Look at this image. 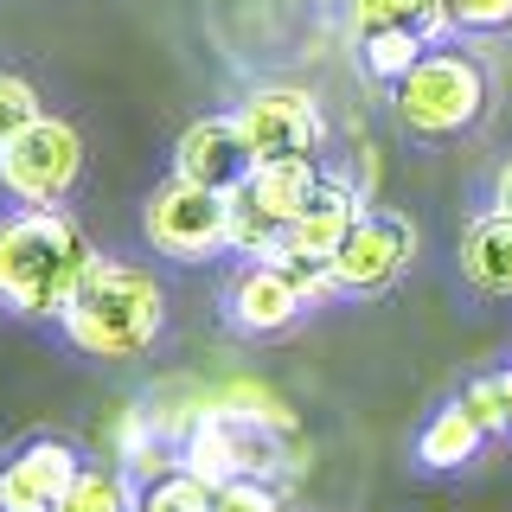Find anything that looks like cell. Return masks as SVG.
I'll use <instances>...</instances> for the list:
<instances>
[{
  "mask_svg": "<svg viewBox=\"0 0 512 512\" xmlns=\"http://www.w3.org/2000/svg\"><path fill=\"white\" fill-rule=\"evenodd\" d=\"M90 263L96 250L64 205H13L0 218V308L13 320H58Z\"/></svg>",
  "mask_w": 512,
  "mask_h": 512,
  "instance_id": "cell-1",
  "label": "cell"
},
{
  "mask_svg": "<svg viewBox=\"0 0 512 512\" xmlns=\"http://www.w3.org/2000/svg\"><path fill=\"white\" fill-rule=\"evenodd\" d=\"M461 276H468L480 295L512 301V212H480L468 231H461Z\"/></svg>",
  "mask_w": 512,
  "mask_h": 512,
  "instance_id": "cell-12",
  "label": "cell"
},
{
  "mask_svg": "<svg viewBox=\"0 0 512 512\" xmlns=\"http://www.w3.org/2000/svg\"><path fill=\"white\" fill-rule=\"evenodd\" d=\"M212 512H282V493H276V480L237 474L224 487H212Z\"/></svg>",
  "mask_w": 512,
  "mask_h": 512,
  "instance_id": "cell-21",
  "label": "cell"
},
{
  "mask_svg": "<svg viewBox=\"0 0 512 512\" xmlns=\"http://www.w3.org/2000/svg\"><path fill=\"white\" fill-rule=\"evenodd\" d=\"M224 314H231L237 333H256V340H269V333H288L301 314H308V301H301V288L288 282L282 263H269V256H256L231 276L224 288Z\"/></svg>",
  "mask_w": 512,
  "mask_h": 512,
  "instance_id": "cell-9",
  "label": "cell"
},
{
  "mask_svg": "<svg viewBox=\"0 0 512 512\" xmlns=\"http://www.w3.org/2000/svg\"><path fill=\"white\" fill-rule=\"evenodd\" d=\"M448 26L455 32H500L512 26V0H442Z\"/></svg>",
  "mask_w": 512,
  "mask_h": 512,
  "instance_id": "cell-23",
  "label": "cell"
},
{
  "mask_svg": "<svg viewBox=\"0 0 512 512\" xmlns=\"http://www.w3.org/2000/svg\"><path fill=\"white\" fill-rule=\"evenodd\" d=\"M135 512H212V480H199L192 468H173L154 487H135Z\"/></svg>",
  "mask_w": 512,
  "mask_h": 512,
  "instance_id": "cell-19",
  "label": "cell"
},
{
  "mask_svg": "<svg viewBox=\"0 0 512 512\" xmlns=\"http://www.w3.org/2000/svg\"><path fill=\"white\" fill-rule=\"evenodd\" d=\"M77 474H84V455L64 436H39V442L13 448L0 461V512H58Z\"/></svg>",
  "mask_w": 512,
  "mask_h": 512,
  "instance_id": "cell-8",
  "label": "cell"
},
{
  "mask_svg": "<svg viewBox=\"0 0 512 512\" xmlns=\"http://www.w3.org/2000/svg\"><path fill=\"white\" fill-rule=\"evenodd\" d=\"M141 231H148L154 256H167V263H212V256L231 250L224 192L192 186V180H180V173H173V180L148 199V212H141Z\"/></svg>",
  "mask_w": 512,
  "mask_h": 512,
  "instance_id": "cell-5",
  "label": "cell"
},
{
  "mask_svg": "<svg viewBox=\"0 0 512 512\" xmlns=\"http://www.w3.org/2000/svg\"><path fill=\"white\" fill-rule=\"evenodd\" d=\"M500 384H506V423H512V365L500 372Z\"/></svg>",
  "mask_w": 512,
  "mask_h": 512,
  "instance_id": "cell-25",
  "label": "cell"
},
{
  "mask_svg": "<svg viewBox=\"0 0 512 512\" xmlns=\"http://www.w3.org/2000/svg\"><path fill=\"white\" fill-rule=\"evenodd\" d=\"M480 442H493L487 429L468 416V404H442L436 416L423 423V436H416V468H429V474H455V468H468V461L480 455Z\"/></svg>",
  "mask_w": 512,
  "mask_h": 512,
  "instance_id": "cell-13",
  "label": "cell"
},
{
  "mask_svg": "<svg viewBox=\"0 0 512 512\" xmlns=\"http://www.w3.org/2000/svg\"><path fill=\"white\" fill-rule=\"evenodd\" d=\"M352 32H423V39H448L442 0H352Z\"/></svg>",
  "mask_w": 512,
  "mask_h": 512,
  "instance_id": "cell-16",
  "label": "cell"
},
{
  "mask_svg": "<svg viewBox=\"0 0 512 512\" xmlns=\"http://www.w3.org/2000/svg\"><path fill=\"white\" fill-rule=\"evenodd\" d=\"M416 256V231L391 212H365L333 250V276H340V295H384L397 288V276Z\"/></svg>",
  "mask_w": 512,
  "mask_h": 512,
  "instance_id": "cell-7",
  "label": "cell"
},
{
  "mask_svg": "<svg viewBox=\"0 0 512 512\" xmlns=\"http://www.w3.org/2000/svg\"><path fill=\"white\" fill-rule=\"evenodd\" d=\"M237 128H244L250 154L256 160H301V154H320V135H327V122H320V103L308 90L295 84H263L250 90L244 103L231 109Z\"/></svg>",
  "mask_w": 512,
  "mask_h": 512,
  "instance_id": "cell-6",
  "label": "cell"
},
{
  "mask_svg": "<svg viewBox=\"0 0 512 512\" xmlns=\"http://www.w3.org/2000/svg\"><path fill=\"white\" fill-rule=\"evenodd\" d=\"M84 173V135L64 116H39L0 148V192L13 205H64Z\"/></svg>",
  "mask_w": 512,
  "mask_h": 512,
  "instance_id": "cell-4",
  "label": "cell"
},
{
  "mask_svg": "<svg viewBox=\"0 0 512 512\" xmlns=\"http://www.w3.org/2000/svg\"><path fill=\"white\" fill-rule=\"evenodd\" d=\"M224 224H231V250L244 256V263H256V256H276V244L288 237V224L263 205V192H256L250 180H237L231 192H224Z\"/></svg>",
  "mask_w": 512,
  "mask_h": 512,
  "instance_id": "cell-14",
  "label": "cell"
},
{
  "mask_svg": "<svg viewBox=\"0 0 512 512\" xmlns=\"http://www.w3.org/2000/svg\"><path fill=\"white\" fill-rule=\"evenodd\" d=\"M493 212H512V160L493 173Z\"/></svg>",
  "mask_w": 512,
  "mask_h": 512,
  "instance_id": "cell-24",
  "label": "cell"
},
{
  "mask_svg": "<svg viewBox=\"0 0 512 512\" xmlns=\"http://www.w3.org/2000/svg\"><path fill=\"white\" fill-rule=\"evenodd\" d=\"M250 186L263 192V205L282 224H295L301 205H308L314 186H320V160L314 154H301V160H256V167H250Z\"/></svg>",
  "mask_w": 512,
  "mask_h": 512,
  "instance_id": "cell-15",
  "label": "cell"
},
{
  "mask_svg": "<svg viewBox=\"0 0 512 512\" xmlns=\"http://www.w3.org/2000/svg\"><path fill=\"white\" fill-rule=\"evenodd\" d=\"M391 109L423 141L468 135L480 122V109H487V71L461 52H423L404 84H391Z\"/></svg>",
  "mask_w": 512,
  "mask_h": 512,
  "instance_id": "cell-3",
  "label": "cell"
},
{
  "mask_svg": "<svg viewBox=\"0 0 512 512\" xmlns=\"http://www.w3.org/2000/svg\"><path fill=\"white\" fill-rule=\"evenodd\" d=\"M250 167H256V154H250L237 116H199L180 141H173V173L192 180V186L231 192L237 180H250Z\"/></svg>",
  "mask_w": 512,
  "mask_h": 512,
  "instance_id": "cell-10",
  "label": "cell"
},
{
  "mask_svg": "<svg viewBox=\"0 0 512 512\" xmlns=\"http://www.w3.org/2000/svg\"><path fill=\"white\" fill-rule=\"evenodd\" d=\"M39 116H45V109H39V90H32L20 71H0V148H7L13 135H26Z\"/></svg>",
  "mask_w": 512,
  "mask_h": 512,
  "instance_id": "cell-20",
  "label": "cell"
},
{
  "mask_svg": "<svg viewBox=\"0 0 512 512\" xmlns=\"http://www.w3.org/2000/svg\"><path fill=\"white\" fill-rule=\"evenodd\" d=\"M160 327H167V288L154 269L128 263V256H96L77 282L71 308L58 314V333L84 359H141Z\"/></svg>",
  "mask_w": 512,
  "mask_h": 512,
  "instance_id": "cell-2",
  "label": "cell"
},
{
  "mask_svg": "<svg viewBox=\"0 0 512 512\" xmlns=\"http://www.w3.org/2000/svg\"><path fill=\"white\" fill-rule=\"evenodd\" d=\"M461 404H468V416L487 436H512V423H506V384H500V372H480L468 391H461Z\"/></svg>",
  "mask_w": 512,
  "mask_h": 512,
  "instance_id": "cell-22",
  "label": "cell"
},
{
  "mask_svg": "<svg viewBox=\"0 0 512 512\" xmlns=\"http://www.w3.org/2000/svg\"><path fill=\"white\" fill-rule=\"evenodd\" d=\"M372 205H365V186H352L346 173H320V186H314V199L301 205V218L288 224V237L276 250H295V256H327L333 263V250H340V237L359 224Z\"/></svg>",
  "mask_w": 512,
  "mask_h": 512,
  "instance_id": "cell-11",
  "label": "cell"
},
{
  "mask_svg": "<svg viewBox=\"0 0 512 512\" xmlns=\"http://www.w3.org/2000/svg\"><path fill=\"white\" fill-rule=\"evenodd\" d=\"M423 32H365L359 39V64L372 71V84H404L423 58Z\"/></svg>",
  "mask_w": 512,
  "mask_h": 512,
  "instance_id": "cell-17",
  "label": "cell"
},
{
  "mask_svg": "<svg viewBox=\"0 0 512 512\" xmlns=\"http://www.w3.org/2000/svg\"><path fill=\"white\" fill-rule=\"evenodd\" d=\"M58 512H135V487L116 468H84L58 500Z\"/></svg>",
  "mask_w": 512,
  "mask_h": 512,
  "instance_id": "cell-18",
  "label": "cell"
}]
</instances>
